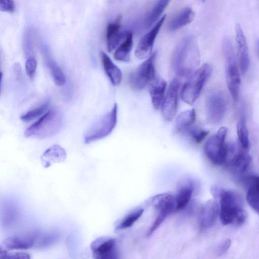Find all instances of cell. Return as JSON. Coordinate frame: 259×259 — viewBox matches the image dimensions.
Instances as JSON below:
<instances>
[{
    "label": "cell",
    "mask_w": 259,
    "mask_h": 259,
    "mask_svg": "<svg viewBox=\"0 0 259 259\" xmlns=\"http://www.w3.org/2000/svg\"><path fill=\"white\" fill-rule=\"evenodd\" d=\"M211 192L219 200V215L223 224L240 226L245 222L247 214L238 193L214 186L211 187Z\"/></svg>",
    "instance_id": "obj_1"
},
{
    "label": "cell",
    "mask_w": 259,
    "mask_h": 259,
    "mask_svg": "<svg viewBox=\"0 0 259 259\" xmlns=\"http://www.w3.org/2000/svg\"><path fill=\"white\" fill-rule=\"evenodd\" d=\"M199 52L194 38L190 35L183 37L178 44L172 57V67L181 77L191 75L199 65Z\"/></svg>",
    "instance_id": "obj_2"
},
{
    "label": "cell",
    "mask_w": 259,
    "mask_h": 259,
    "mask_svg": "<svg viewBox=\"0 0 259 259\" xmlns=\"http://www.w3.org/2000/svg\"><path fill=\"white\" fill-rule=\"evenodd\" d=\"M63 126L61 117L55 110L50 109L31 124L25 131V136L39 139L57 135Z\"/></svg>",
    "instance_id": "obj_3"
},
{
    "label": "cell",
    "mask_w": 259,
    "mask_h": 259,
    "mask_svg": "<svg viewBox=\"0 0 259 259\" xmlns=\"http://www.w3.org/2000/svg\"><path fill=\"white\" fill-rule=\"evenodd\" d=\"M223 51L225 61L228 88L233 100L237 101L241 80L234 47L228 38H225L223 40Z\"/></svg>",
    "instance_id": "obj_4"
},
{
    "label": "cell",
    "mask_w": 259,
    "mask_h": 259,
    "mask_svg": "<svg viewBox=\"0 0 259 259\" xmlns=\"http://www.w3.org/2000/svg\"><path fill=\"white\" fill-rule=\"evenodd\" d=\"M211 72V66L205 63L191 74L181 91V98L184 102L190 105L194 103Z\"/></svg>",
    "instance_id": "obj_5"
},
{
    "label": "cell",
    "mask_w": 259,
    "mask_h": 259,
    "mask_svg": "<svg viewBox=\"0 0 259 259\" xmlns=\"http://www.w3.org/2000/svg\"><path fill=\"white\" fill-rule=\"evenodd\" d=\"M118 106L115 103L112 109L94 122L84 135V142L90 144L110 135L115 128L117 120Z\"/></svg>",
    "instance_id": "obj_6"
},
{
    "label": "cell",
    "mask_w": 259,
    "mask_h": 259,
    "mask_svg": "<svg viewBox=\"0 0 259 259\" xmlns=\"http://www.w3.org/2000/svg\"><path fill=\"white\" fill-rule=\"evenodd\" d=\"M227 128L221 127L210 136L204 146V152L209 160L215 165L224 164L227 155L228 144L226 142Z\"/></svg>",
    "instance_id": "obj_7"
},
{
    "label": "cell",
    "mask_w": 259,
    "mask_h": 259,
    "mask_svg": "<svg viewBox=\"0 0 259 259\" xmlns=\"http://www.w3.org/2000/svg\"><path fill=\"white\" fill-rule=\"evenodd\" d=\"M155 52L151 54L131 73L130 82L133 89L141 90L155 78Z\"/></svg>",
    "instance_id": "obj_8"
},
{
    "label": "cell",
    "mask_w": 259,
    "mask_h": 259,
    "mask_svg": "<svg viewBox=\"0 0 259 259\" xmlns=\"http://www.w3.org/2000/svg\"><path fill=\"white\" fill-rule=\"evenodd\" d=\"M247 151L239 143H231L228 144V152L225 163L231 171L236 174H241L247 170L251 161Z\"/></svg>",
    "instance_id": "obj_9"
},
{
    "label": "cell",
    "mask_w": 259,
    "mask_h": 259,
    "mask_svg": "<svg viewBox=\"0 0 259 259\" xmlns=\"http://www.w3.org/2000/svg\"><path fill=\"white\" fill-rule=\"evenodd\" d=\"M227 108V101L225 95L219 92L211 93L206 101V116L208 121L215 124L223 118Z\"/></svg>",
    "instance_id": "obj_10"
},
{
    "label": "cell",
    "mask_w": 259,
    "mask_h": 259,
    "mask_svg": "<svg viewBox=\"0 0 259 259\" xmlns=\"http://www.w3.org/2000/svg\"><path fill=\"white\" fill-rule=\"evenodd\" d=\"M179 88V79H173L169 84L168 91L161 105V109L163 117L167 121H170L175 117L178 108Z\"/></svg>",
    "instance_id": "obj_11"
},
{
    "label": "cell",
    "mask_w": 259,
    "mask_h": 259,
    "mask_svg": "<svg viewBox=\"0 0 259 259\" xmlns=\"http://www.w3.org/2000/svg\"><path fill=\"white\" fill-rule=\"evenodd\" d=\"M196 184L193 179L189 177L183 178L178 182L176 194L174 195L175 211L183 210L188 205Z\"/></svg>",
    "instance_id": "obj_12"
},
{
    "label": "cell",
    "mask_w": 259,
    "mask_h": 259,
    "mask_svg": "<svg viewBox=\"0 0 259 259\" xmlns=\"http://www.w3.org/2000/svg\"><path fill=\"white\" fill-rule=\"evenodd\" d=\"M116 242L113 238L102 237L94 240L90 247L93 259H118Z\"/></svg>",
    "instance_id": "obj_13"
},
{
    "label": "cell",
    "mask_w": 259,
    "mask_h": 259,
    "mask_svg": "<svg viewBox=\"0 0 259 259\" xmlns=\"http://www.w3.org/2000/svg\"><path fill=\"white\" fill-rule=\"evenodd\" d=\"M164 15L155 24L139 42L135 50L136 56L140 59L147 58L151 55L155 39L165 19Z\"/></svg>",
    "instance_id": "obj_14"
},
{
    "label": "cell",
    "mask_w": 259,
    "mask_h": 259,
    "mask_svg": "<svg viewBox=\"0 0 259 259\" xmlns=\"http://www.w3.org/2000/svg\"><path fill=\"white\" fill-rule=\"evenodd\" d=\"M237 57L241 73H246L249 66V56L246 39L239 24L235 27Z\"/></svg>",
    "instance_id": "obj_15"
},
{
    "label": "cell",
    "mask_w": 259,
    "mask_h": 259,
    "mask_svg": "<svg viewBox=\"0 0 259 259\" xmlns=\"http://www.w3.org/2000/svg\"><path fill=\"white\" fill-rule=\"evenodd\" d=\"M121 16H118L115 20L108 24L106 30V44L108 51L112 52L118 46L126 36L127 31L121 30Z\"/></svg>",
    "instance_id": "obj_16"
},
{
    "label": "cell",
    "mask_w": 259,
    "mask_h": 259,
    "mask_svg": "<svg viewBox=\"0 0 259 259\" xmlns=\"http://www.w3.org/2000/svg\"><path fill=\"white\" fill-rule=\"evenodd\" d=\"M219 205L215 199L206 202L201 207L199 221L202 228H208L212 226L219 215Z\"/></svg>",
    "instance_id": "obj_17"
},
{
    "label": "cell",
    "mask_w": 259,
    "mask_h": 259,
    "mask_svg": "<svg viewBox=\"0 0 259 259\" xmlns=\"http://www.w3.org/2000/svg\"><path fill=\"white\" fill-rule=\"evenodd\" d=\"M65 150L59 145L55 144L47 149L41 155L40 160L45 168L52 164L64 161L66 158Z\"/></svg>",
    "instance_id": "obj_18"
},
{
    "label": "cell",
    "mask_w": 259,
    "mask_h": 259,
    "mask_svg": "<svg viewBox=\"0 0 259 259\" xmlns=\"http://www.w3.org/2000/svg\"><path fill=\"white\" fill-rule=\"evenodd\" d=\"M166 82L162 79L155 78L149 88V93L154 108L158 110L161 108L164 98Z\"/></svg>",
    "instance_id": "obj_19"
},
{
    "label": "cell",
    "mask_w": 259,
    "mask_h": 259,
    "mask_svg": "<svg viewBox=\"0 0 259 259\" xmlns=\"http://www.w3.org/2000/svg\"><path fill=\"white\" fill-rule=\"evenodd\" d=\"M100 57L104 70L111 82L114 85H118L122 78L121 70L104 52H100Z\"/></svg>",
    "instance_id": "obj_20"
},
{
    "label": "cell",
    "mask_w": 259,
    "mask_h": 259,
    "mask_svg": "<svg viewBox=\"0 0 259 259\" xmlns=\"http://www.w3.org/2000/svg\"><path fill=\"white\" fill-rule=\"evenodd\" d=\"M194 17V12L191 8H184L178 12L170 20L168 28L172 31L179 29L191 23Z\"/></svg>",
    "instance_id": "obj_21"
},
{
    "label": "cell",
    "mask_w": 259,
    "mask_h": 259,
    "mask_svg": "<svg viewBox=\"0 0 259 259\" xmlns=\"http://www.w3.org/2000/svg\"><path fill=\"white\" fill-rule=\"evenodd\" d=\"M247 184V201L259 214V176H252L248 178Z\"/></svg>",
    "instance_id": "obj_22"
},
{
    "label": "cell",
    "mask_w": 259,
    "mask_h": 259,
    "mask_svg": "<svg viewBox=\"0 0 259 259\" xmlns=\"http://www.w3.org/2000/svg\"><path fill=\"white\" fill-rule=\"evenodd\" d=\"M149 203L158 211L175 209L174 195L167 193L157 194L150 199Z\"/></svg>",
    "instance_id": "obj_23"
},
{
    "label": "cell",
    "mask_w": 259,
    "mask_h": 259,
    "mask_svg": "<svg viewBox=\"0 0 259 259\" xmlns=\"http://www.w3.org/2000/svg\"><path fill=\"white\" fill-rule=\"evenodd\" d=\"M34 238L31 236H14L5 240V246L10 249H25L31 247Z\"/></svg>",
    "instance_id": "obj_24"
},
{
    "label": "cell",
    "mask_w": 259,
    "mask_h": 259,
    "mask_svg": "<svg viewBox=\"0 0 259 259\" xmlns=\"http://www.w3.org/2000/svg\"><path fill=\"white\" fill-rule=\"evenodd\" d=\"M133 38L132 32L127 31L125 38L114 52V58L115 59L126 62L130 60L131 52L133 42Z\"/></svg>",
    "instance_id": "obj_25"
},
{
    "label": "cell",
    "mask_w": 259,
    "mask_h": 259,
    "mask_svg": "<svg viewBox=\"0 0 259 259\" xmlns=\"http://www.w3.org/2000/svg\"><path fill=\"white\" fill-rule=\"evenodd\" d=\"M196 120V112L194 109L182 112L176 118L175 132L181 133L185 129L193 125Z\"/></svg>",
    "instance_id": "obj_26"
},
{
    "label": "cell",
    "mask_w": 259,
    "mask_h": 259,
    "mask_svg": "<svg viewBox=\"0 0 259 259\" xmlns=\"http://www.w3.org/2000/svg\"><path fill=\"white\" fill-rule=\"evenodd\" d=\"M169 3V1H158L153 5L145 19L146 28L150 27L159 19Z\"/></svg>",
    "instance_id": "obj_27"
},
{
    "label": "cell",
    "mask_w": 259,
    "mask_h": 259,
    "mask_svg": "<svg viewBox=\"0 0 259 259\" xmlns=\"http://www.w3.org/2000/svg\"><path fill=\"white\" fill-rule=\"evenodd\" d=\"M237 133L238 143L244 149L248 150L249 147L248 132L245 116H240L237 125Z\"/></svg>",
    "instance_id": "obj_28"
},
{
    "label": "cell",
    "mask_w": 259,
    "mask_h": 259,
    "mask_svg": "<svg viewBox=\"0 0 259 259\" xmlns=\"http://www.w3.org/2000/svg\"><path fill=\"white\" fill-rule=\"evenodd\" d=\"M49 104L50 102L47 101L38 105L22 115L20 117L21 119L24 122H27L38 119L48 111Z\"/></svg>",
    "instance_id": "obj_29"
},
{
    "label": "cell",
    "mask_w": 259,
    "mask_h": 259,
    "mask_svg": "<svg viewBox=\"0 0 259 259\" xmlns=\"http://www.w3.org/2000/svg\"><path fill=\"white\" fill-rule=\"evenodd\" d=\"M182 133L187 134L194 142L199 144L206 138L209 134V131L193 124L185 129Z\"/></svg>",
    "instance_id": "obj_30"
},
{
    "label": "cell",
    "mask_w": 259,
    "mask_h": 259,
    "mask_svg": "<svg viewBox=\"0 0 259 259\" xmlns=\"http://www.w3.org/2000/svg\"><path fill=\"white\" fill-rule=\"evenodd\" d=\"M48 65L55 83L62 86L66 82V76L61 68L53 61H48Z\"/></svg>",
    "instance_id": "obj_31"
},
{
    "label": "cell",
    "mask_w": 259,
    "mask_h": 259,
    "mask_svg": "<svg viewBox=\"0 0 259 259\" xmlns=\"http://www.w3.org/2000/svg\"><path fill=\"white\" fill-rule=\"evenodd\" d=\"M143 211V208H139L127 214L117 226L116 229H123L132 226L141 217Z\"/></svg>",
    "instance_id": "obj_32"
},
{
    "label": "cell",
    "mask_w": 259,
    "mask_h": 259,
    "mask_svg": "<svg viewBox=\"0 0 259 259\" xmlns=\"http://www.w3.org/2000/svg\"><path fill=\"white\" fill-rule=\"evenodd\" d=\"M158 213L153 223L147 232V235L150 236L157 229L165 219L173 211L170 210H163L158 211Z\"/></svg>",
    "instance_id": "obj_33"
},
{
    "label": "cell",
    "mask_w": 259,
    "mask_h": 259,
    "mask_svg": "<svg viewBox=\"0 0 259 259\" xmlns=\"http://www.w3.org/2000/svg\"><path fill=\"white\" fill-rule=\"evenodd\" d=\"M0 259H30V256L29 254L25 252H10L1 248L0 250Z\"/></svg>",
    "instance_id": "obj_34"
},
{
    "label": "cell",
    "mask_w": 259,
    "mask_h": 259,
    "mask_svg": "<svg viewBox=\"0 0 259 259\" xmlns=\"http://www.w3.org/2000/svg\"><path fill=\"white\" fill-rule=\"evenodd\" d=\"M37 61L33 57H29L25 63V70L27 75L32 78L36 69Z\"/></svg>",
    "instance_id": "obj_35"
},
{
    "label": "cell",
    "mask_w": 259,
    "mask_h": 259,
    "mask_svg": "<svg viewBox=\"0 0 259 259\" xmlns=\"http://www.w3.org/2000/svg\"><path fill=\"white\" fill-rule=\"evenodd\" d=\"M0 10L3 12H14L15 10L14 2L11 0H1Z\"/></svg>",
    "instance_id": "obj_36"
},
{
    "label": "cell",
    "mask_w": 259,
    "mask_h": 259,
    "mask_svg": "<svg viewBox=\"0 0 259 259\" xmlns=\"http://www.w3.org/2000/svg\"><path fill=\"white\" fill-rule=\"evenodd\" d=\"M231 244L230 239L226 240L220 246L218 250V255H222L226 252Z\"/></svg>",
    "instance_id": "obj_37"
},
{
    "label": "cell",
    "mask_w": 259,
    "mask_h": 259,
    "mask_svg": "<svg viewBox=\"0 0 259 259\" xmlns=\"http://www.w3.org/2000/svg\"><path fill=\"white\" fill-rule=\"evenodd\" d=\"M255 52L257 57L259 58V38L255 42Z\"/></svg>",
    "instance_id": "obj_38"
}]
</instances>
